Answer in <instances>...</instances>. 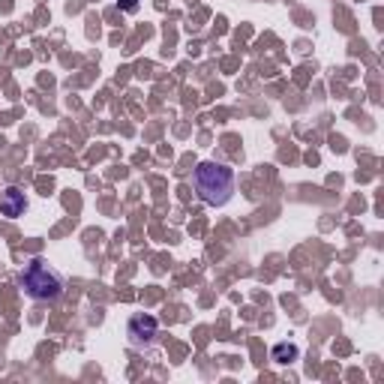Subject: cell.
Here are the masks:
<instances>
[{
  "mask_svg": "<svg viewBox=\"0 0 384 384\" xmlns=\"http://www.w3.org/2000/svg\"><path fill=\"white\" fill-rule=\"evenodd\" d=\"M25 207H27L25 192H18L15 186H9V189L4 192V201H0V213H4V217H9V219H15V217H21V213H25Z\"/></svg>",
  "mask_w": 384,
  "mask_h": 384,
  "instance_id": "cell-4",
  "label": "cell"
},
{
  "mask_svg": "<svg viewBox=\"0 0 384 384\" xmlns=\"http://www.w3.org/2000/svg\"><path fill=\"white\" fill-rule=\"evenodd\" d=\"M18 282L33 300H58L63 295V279L45 262H39V258H33L30 264H25Z\"/></svg>",
  "mask_w": 384,
  "mask_h": 384,
  "instance_id": "cell-2",
  "label": "cell"
},
{
  "mask_svg": "<svg viewBox=\"0 0 384 384\" xmlns=\"http://www.w3.org/2000/svg\"><path fill=\"white\" fill-rule=\"evenodd\" d=\"M123 6H127V9H135V0H123Z\"/></svg>",
  "mask_w": 384,
  "mask_h": 384,
  "instance_id": "cell-6",
  "label": "cell"
},
{
  "mask_svg": "<svg viewBox=\"0 0 384 384\" xmlns=\"http://www.w3.org/2000/svg\"><path fill=\"white\" fill-rule=\"evenodd\" d=\"M274 357H279V364H286V357H297V348L295 345H276Z\"/></svg>",
  "mask_w": 384,
  "mask_h": 384,
  "instance_id": "cell-5",
  "label": "cell"
},
{
  "mask_svg": "<svg viewBox=\"0 0 384 384\" xmlns=\"http://www.w3.org/2000/svg\"><path fill=\"white\" fill-rule=\"evenodd\" d=\"M127 333H129L132 345H153L156 343V333H160V327H156L153 315H132Z\"/></svg>",
  "mask_w": 384,
  "mask_h": 384,
  "instance_id": "cell-3",
  "label": "cell"
},
{
  "mask_svg": "<svg viewBox=\"0 0 384 384\" xmlns=\"http://www.w3.org/2000/svg\"><path fill=\"white\" fill-rule=\"evenodd\" d=\"M196 189L205 205L219 207L234 192V172L222 162H201L196 168Z\"/></svg>",
  "mask_w": 384,
  "mask_h": 384,
  "instance_id": "cell-1",
  "label": "cell"
}]
</instances>
